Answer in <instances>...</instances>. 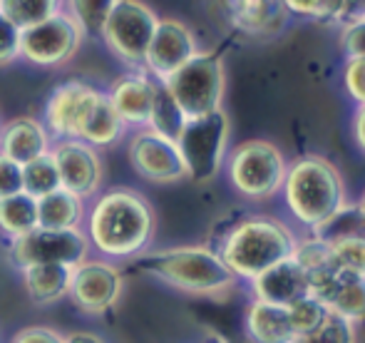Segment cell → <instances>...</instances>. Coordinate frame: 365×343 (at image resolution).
Wrapping results in <instances>:
<instances>
[{
	"label": "cell",
	"mask_w": 365,
	"mask_h": 343,
	"mask_svg": "<svg viewBox=\"0 0 365 343\" xmlns=\"http://www.w3.org/2000/svg\"><path fill=\"white\" fill-rule=\"evenodd\" d=\"M154 234V214L147 199L132 189H112L92 207L87 239L112 259L137 257L147 249Z\"/></svg>",
	"instance_id": "cell-1"
},
{
	"label": "cell",
	"mask_w": 365,
	"mask_h": 343,
	"mask_svg": "<svg viewBox=\"0 0 365 343\" xmlns=\"http://www.w3.org/2000/svg\"><path fill=\"white\" fill-rule=\"evenodd\" d=\"M286 204L306 227H318L346 204V182L331 160L318 155L301 157L286 170Z\"/></svg>",
	"instance_id": "cell-2"
},
{
	"label": "cell",
	"mask_w": 365,
	"mask_h": 343,
	"mask_svg": "<svg viewBox=\"0 0 365 343\" xmlns=\"http://www.w3.org/2000/svg\"><path fill=\"white\" fill-rule=\"evenodd\" d=\"M296 237L286 224L271 217L244 219L231 229L219 257L236 279H256L279 261L289 259Z\"/></svg>",
	"instance_id": "cell-3"
},
{
	"label": "cell",
	"mask_w": 365,
	"mask_h": 343,
	"mask_svg": "<svg viewBox=\"0 0 365 343\" xmlns=\"http://www.w3.org/2000/svg\"><path fill=\"white\" fill-rule=\"evenodd\" d=\"M142 269L174 289L199 296L226 294L239 281L224 259L207 247L164 249L142 261Z\"/></svg>",
	"instance_id": "cell-4"
},
{
	"label": "cell",
	"mask_w": 365,
	"mask_h": 343,
	"mask_svg": "<svg viewBox=\"0 0 365 343\" xmlns=\"http://www.w3.org/2000/svg\"><path fill=\"white\" fill-rule=\"evenodd\" d=\"M187 120L221 110L224 97V65L217 55L197 53L189 63L159 80Z\"/></svg>",
	"instance_id": "cell-5"
},
{
	"label": "cell",
	"mask_w": 365,
	"mask_h": 343,
	"mask_svg": "<svg viewBox=\"0 0 365 343\" xmlns=\"http://www.w3.org/2000/svg\"><path fill=\"white\" fill-rule=\"evenodd\" d=\"M226 147H229V117L224 110L184 122L177 137V150L182 155L187 179L204 184L217 177L224 165Z\"/></svg>",
	"instance_id": "cell-6"
},
{
	"label": "cell",
	"mask_w": 365,
	"mask_h": 343,
	"mask_svg": "<svg viewBox=\"0 0 365 343\" xmlns=\"http://www.w3.org/2000/svg\"><path fill=\"white\" fill-rule=\"evenodd\" d=\"M286 160L279 147L266 140H249L231 155L229 177L236 192L249 199L274 197L286 179Z\"/></svg>",
	"instance_id": "cell-7"
},
{
	"label": "cell",
	"mask_w": 365,
	"mask_h": 343,
	"mask_svg": "<svg viewBox=\"0 0 365 343\" xmlns=\"http://www.w3.org/2000/svg\"><path fill=\"white\" fill-rule=\"evenodd\" d=\"M157 23L159 18L142 0H117L100 35L117 58L130 65H145V55Z\"/></svg>",
	"instance_id": "cell-8"
},
{
	"label": "cell",
	"mask_w": 365,
	"mask_h": 343,
	"mask_svg": "<svg viewBox=\"0 0 365 343\" xmlns=\"http://www.w3.org/2000/svg\"><path fill=\"white\" fill-rule=\"evenodd\" d=\"M90 239L80 229H45L35 227L33 232L13 239L10 257L20 269L35 264H65L77 266L90 259Z\"/></svg>",
	"instance_id": "cell-9"
},
{
	"label": "cell",
	"mask_w": 365,
	"mask_h": 343,
	"mask_svg": "<svg viewBox=\"0 0 365 343\" xmlns=\"http://www.w3.org/2000/svg\"><path fill=\"white\" fill-rule=\"evenodd\" d=\"M80 40L82 28L75 23V18L55 13L53 18L33 28L20 30V55L40 68H58L77 53Z\"/></svg>",
	"instance_id": "cell-10"
},
{
	"label": "cell",
	"mask_w": 365,
	"mask_h": 343,
	"mask_svg": "<svg viewBox=\"0 0 365 343\" xmlns=\"http://www.w3.org/2000/svg\"><path fill=\"white\" fill-rule=\"evenodd\" d=\"M122 289H125V279H122L120 269L107 264V261L85 259L73 269L70 296H73L77 309L85 314L100 316L115 309Z\"/></svg>",
	"instance_id": "cell-11"
},
{
	"label": "cell",
	"mask_w": 365,
	"mask_h": 343,
	"mask_svg": "<svg viewBox=\"0 0 365 343\" xmlns=\"http://www.w3.org/2000/svg\"><path fill=\"white\" fill-rule=\"evenodd\" d=\"M308 289L333 316L348 321V324H361L365 314V286L363 274L341 271L326 266L321 271L308 274Z\"/></svg>",
	"instance_id": "cell-12"
},
{
	"label": "cell",
	"mask_w": 365,
	"mask_h": 343,
	"mask_svg": "<svg viewBox=\"0 0 365 343\" xmlns=\"http://www.w3.org/2000/svg\"><path fill=\"white\" fill-rule=\"evenodd\" d=\"M132 167L149 182L157 184H174L187 179L182 155L177 150V142L157 135L152 130H145L132 137L130 145Z\"/></svg>",
	"instance_id": "cell-13"
},
{
	"label": "cell",
	"mask_w": 365,
	"mask_h": 343,
	"mask_svg": "<svg viewBox=\"0 0 365 343\" xmlns=\"http://www.w3.org/2000/svg\"><path fill=\"white\" fill-rule=\"evenodd\" d=\"M55 167L60 174V187L77 194L80 199L90 197L102 184V162L95 147L82 140H63L53 152Z\"/></svg>",
	"instance_id": "cell-14"
},
{
	"label": "cell",
	"mask_w": 365,
	"mask_h": 343,
	"mask_svg": "<svg viewBox=\"0 0 365 343\" xmlns=\"http://www.w3.org/2000/svg\"><path fill=\"white\" fill-rule=\"evenodd\" d=\"M194 55H197V43H194L192 30L179 20L164 18L154 28L152 43H149L145 55V65L159 80H164L184 63H189Z\"/></svg>",
	"instance_id": "cell-15"
},
{
	"label": "cell",
	"mask_w": 365,
	"mask_h": 343,
	"mask_svg": "<svg viewBox=\"0 0 365 343\" xmlns=\"http://www.w3.org/2000/svg\"><path fill=\"white\" fill-rule=\"evenodd\" d=\"M97 100H100V92L85 83L60 85L48 100V112H45L50 130L65 140H77Z\"/></svg>",
	"instance_id": "cell-16"
},
{
	"label": "cell",
	"mask_w": 365,
	"mask_h": 343,
	"mask_svg": "<svg viewBox=\"0 0 365 343\" xmlns=\"http://www.w3.org/2000/svg\"><path fill=\"white\" fill-rule=\"evenodd\" d=\"M251 286H254L256 299L274 306H291L298 299L311 294V289H308V271L303 266H298L293 257L279 261L271 269H266L264 274L251 279Z\"/></svg>",
	"instance_id": "cell-17"
},
{
	"label": "cell",
	"mask_w": 365,
	"mask_h": 343,
	"mask_svg": "<svg viewBox=\"0 0 365 343\" xmlns=\"http://www.w3.org/2000/svg\"><path fill=\"white\" fill-rule=\"evenodd\" d=\"M154 90H157V83H152L145 75H125L115 83L107 100L125 125H149Z\"/></svg>",
	"instance_id": "cell-18"
},
{
	"label": "cell",
	"mask_w": 365,
	"mask_h": 343,
	"mask_svg": "<svg viewBox=\"0 0 365 343\" xmlns=\"http://www.w3.org/2000/svg\"><path fill=\"white\" fill-rule=\"evenodd\" d=\"M50 152L48 130L33 117H18L0 135V155L13 160L15 165H28Z\"/></svg>",
	"instance_id": "cell-19"
},
{
	"label": "cell",
	"mask_w": 365,
	"mask_h": 343,
	"mask_svg": "<svg viewBox=\"0 0 365 343\" xmlns=\"http://www.w3.org/2000/svg\"><path fill=\"white\" fill-rule=\"evenodd\" d=\"M246 329H249L251 343H293L296 334L289 319L286 306H274L266 301L254 299L246 311Z\"/></svg>",
	"instance_id": "cell-20"
},
{
	"label": "cell",
	"mask_w": 365,
	"mask_h": 343,
	"mask_svg": "<svg viewBox=\"0 0 365 343\" xmlns=\"http://www.w3.org/2000/svg\"><path fill=\"white\" fill-rule=\"evenodd\" d=\"M75 266L65 264H35L23 269L25 289L30 299L40 306L55 304V301L70 296V281H73Z\"/></svg>",
	"instance_id": "cell-21"
},
{
	"label": "cell",
	"mask_w": 365,
	"mask_h": 343,
	"mask_svg": "<svg viewBox=\"0 0 365 343\" xmlns=\"http://www.w3.org/2000/svg\"><path fill=\"white\" fill-rule=\"evenodd\" d=\"M82 199L68 189H55L38 199V227L45 229H80Z\"/></svg>",
	"instance_id": "cell-22"
},
{
	"label": "cell",
	"mask_w": 365,
	"mask_h": 343,
	"mask_svg": "<svg viewBox=\"0 0 365 343\" xmlns=\"http://www.w3.org/2000/svg\"><path fill=\"white\" fill-rule=\"evenodd\" d=\"M122 130H125V122L120 120L115 107L110 105L107 95H100V100L95 102V107H92L90 115H87L77 140H82L90 147H107L120 140Z\"/></svg>",
	"instance_id": "cell-23"
},
{
	"label": "cell",
	"mask_w": 365,
	"mask_h": 343,
	"mask_svg": "<svg viewBox=\"0 0 365 343\" xmlns=\"http://www.w3.org/2000/svg\"><path fill=\"white\" fill-rule=\"evenodd\" d=\"M38 227V199L20 192L0 199V232L18 239Z\"/></svg>",
	"instance_id": "cell-24"
},
{
	"label": "cell",
	"mask_w": 365,
	"mask_h": 343,
	"mask_svg": "<svg viewBox=\"0 0 365 343\" xmlns=\"http://www.w3.org/2000/svg\"><path fill=\"white\" fill-rule=\"evenodd\" d=\"M313 237L326 244L346 242V239H363V204H343L326 222L313 227Z\"/></svg>",
	"instance_id": "cell-25"
},
{
	"label": "cell",
	"mask_w": 365,
	"mask_h": 343,
	"mask_svg": "<svg viewBox=\"0 0 365 343\" xmlns=\"http://www.w3.org/2000/svg\"><path fill=\"white\" fill-rule=\"evenodd\" d=\"M279 0H229V15L236 28L264 33L279 20Z\"/></svg>",
	"instance_id": "cell-26"
},
{
	"label": "cell",
	"mask_w": 365,
	"mask_h": 343,
	"mask_svg": "<svg viewBox=\"0 0 365 343\" xmlns=\"http://www.w3.org/2000/svg\"><path fill=\"white\" fill-rule=\"evenodd\" d=\"M184 122H187V117L182 115V110H179L177 102L172 100V95L167 92V87H164L162 83H157V90H154L152 117H149L152 132H157V135L177 142Z\"/></svg>",
	"instance_id": "cell-27"
},
{
	"label": "cell",
	"mask_w": 365,
	"mask_h": 343,
	"mask_svg": "<svg viewBox=\"0 0 365 343\" xmlns=\"http://www.w3.org/2000/svg\"><path fill=\"white\" fill-rule=\"evenodd\" d=\"M60 0H0V13L15 25V28L25 30L33 25L43 23V20L53 18L58 10Z\"/></svg>",
	"instance_id": "cell-28"
},
{
	"label": "cell",
	"mask_w": 365,
	"mask_h": 343,
	"mask_svg": "<svg viewBox=\"0 0 365 343\" xmlns=\"http://www.w3.org/2000/svg\"><path fill=\"white\" fill-rule=\"evenodd\" d=\"M60 189V174L55 167L53 155H43L38 160L23 165V192L30 194L33 199H40L45 194Z\"/></svg>",
	"instance_id": "cell-29"
},
{
	"label": "cell",
	"mask_w": 365,
	"mask_h": 343,
	"mask_svg": "<svg viewBox=\"0 0 365 343\" xmlns=\"http://www.w3.org/2000/svg\"><path fill=\"white\" fill-rule=\"evenodd\" d=\"M286 309H289V319H291L296 339H303V336H311L313 331H318L323 326V321L328 319V314H331V311L311 294L298 299L296 304L286 306Z\"/></svg>",
	"instance_id": "cell-30"
},
{
	"label": "cell",
	"mask_w": 365,
	"mask_h": 343,
	"mask_svg": "<svg viewBox=\"0 0 365 343\" xmlns=\"http://www.w3.org/2000/svg\"><path fill=\"white\" fill-rule=\"evenodd\" d=\"M117 0H70L73 5V18L87 33H102V25H105L110 10L115 8Z\"/></svg>",
	"instance_id": "cell-31"
},
{
	"label": "cell",
	"mask_w": 365,
	"mask_h": 343,
	"mask_svg": "<svg viewBox=\"0 0 365 343\" xmlns=\"http://www.w3.org/2000/svg\"><path fill=\"white\" fill-rule=\"evenodd\" d=\"M328 247H331V266L333 269L363 274V264H365L363 239H346V242L328 244Z\"/></svg>",
	"instance_id": "cell-32"
},
{
	"label": "cell",
	"mask_w": 365,
	"mask_h": 343,
	"mask_svg": "<svg viewBox=\"0 0 365 343\" xmlns=\"http://www.w3.org/2000/svg\"><path fill=\"white\" fill-rule=\"evenodd\" d=\"M293 343H353V324L328 314V319L323 321L321 329L313 331L311 336L296 339Z\"/></svg>",
	"instance_id": "cell-33"
},
{
	"label": "cell",
	"mask_w": 365,
	"mask_h": 343,
	"mask_svg": "<svg viewBox=\"0 0 365 343\" xmlns=\"http://www.w3.org/2000/svg\"><path fill=\"white\" fill-rule=\"evenodd\" d=\"M286 10L296 15H313V18H328L338 15L346 5V0H279Z\"/></svg>",
	"instance_id": "cell-34"
},
{
	"label": "cell",
	"mask_w": 365,
	"mask_h": 343,
	"mask_svg": "<svg viewBox=\"0 0 365 343\" xmlns=\"http://www.w3.org/2000/svg\"><path fill=\"white\" fill-rule=\"evenodd\" d=\"M343 85L348 95L363 105L365 102V58H348L346 70H343Z\"/></svg>",
	"instance_id": "cell-35"
},
{
	"label": "cell",
	"mask_w": 365,
	"mask_h": 343,
	"mask_svg": "<svg viewBox=\"0 0 365 343\" xmlns=\"http://www.w3.org/2000/svg\"><path fill=\"white\" fill-rule=\"evenodd\" d=\"M15 58H20V28L0 13V65L13 63Z\"/></svg>",
	"instance_id": "cell-36"
},
{
	"label": "cell",
	"mask_w": 365,
	"mask_h": 343,
	"mask_svg": "<svg viewBox=\"0 0 365 343\" xmlns=\"http://www.w3.org/2000/svg\"><path fill=\"white\" fill-rule=\"evenodd\" d=\"M23 192V167L0 155V199Z\"/></svg>",
	"instance_id": "cell-37"
},
{
	"label": "cell",
	"mask_w": 365,
	"mask_h": 343,
	"mask_svg": "<svg viewBox=\"0 0 365 343\" xmlns=\"http://www.w3.org/2000/svg\"><path fill=\"white\" fill-rule=\"evenodd\" d=\"M341 45L346 50V58H365V28L363 20L346 25L341 35Z\"/></svg>",
	"instance_id": "cell-38"
},
{
	"label": "cell",
	"mask_w": 365,
	"mask_h": 343,
	"mask_svg": "<svg viewBox=\"0 0 365 343\" xmlns=\"http://www.w3.org/2000/svg\"><path fill=\"white\" fill-rule=\"evenodd\" d=\"M13 343H65V336L53 329H45V326H30V329L20 331Z\"/></svg>",
	"instance_id": "cell-39"
},
{
	"label": "cell",
	"mask_w": 365,
	"mask_h": 343,
	"mask_svg": "<svg viewBox=\"0 0 365 343\" xmlns=\"http://www.w3.org/2000/svg\"><path fill=\"white\" fill-rule=\"evenodd\" d=\"M65 343H105V339L97 334H90V331H77V334L65 336Z\"/></svg>",
	"instance_id": "cell-40"
},
{
	"label": "cell",
	"mask_w": 365,
	"mask_h": 343,
	"mask_svg": "<svg viewBox=\"0 0 365 343\" xmlns=\"http://www.w3.org/2000/svg\"><path fill=\"white\" fill-rule=\"evenodd\" d=\"M363 122H365V115H363V110H358V115H356V140H358V145H365V135H363Z\"/></svg>",
	"instance_id": "cell-41"
}]
</instances>
